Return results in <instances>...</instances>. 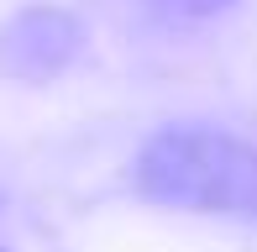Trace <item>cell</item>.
<instances>
[{
  "label": "cell",
  "instance_id": "6da1fadb",
  "mask_svg": "<svg viewBox=\"0 0 257 252\" xmlns=\"http://www.w3.org/2000/svg\"><path fill=\"white\" fill-rule=\"evenodd\" d=\"M132 189L163 210L257 221V147L215 126H163L137 147Z\"/></svg>",
  "mask_w": 257,
  "mask_h": 252
},
{
  "label": "cell",
  "instance_id": "7a4b0ae2",
  "mask_svg": "<svg viewBox=\"0 0 257 252\" xmlns=\"http://www.w3.org/2000/svg\"><path fill=\"white\" fill-rule=\"evenodd\" d=\"M84 48L74 11L63 6H21L0 27V74L21 84H48L58 79Z\"/></svg>",
  "mask_w": 257,
  "mask_h": 252
},
{
  "label": "cell",
  "instance_id": "3957f363",
  "mask_svg": "<svg viewBox=\"0 0 257 252\" xmlns=\"http://www.w3.org/2000/svg\"><path fill=\"white\" fill-rule=\"evenodd\" d=\"M137 16L163 21V27H189V21H210L220 11H231L236 0H126Z\"/></svg>",
  "mask_w": 257,
  "mask_h": 252
}]
</instances>
